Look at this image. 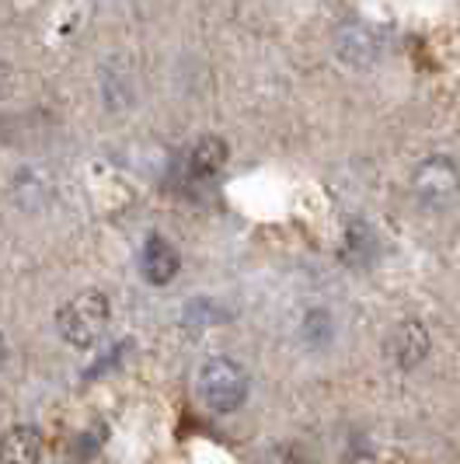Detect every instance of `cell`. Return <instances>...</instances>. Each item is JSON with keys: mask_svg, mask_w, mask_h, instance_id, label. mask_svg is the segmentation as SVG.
I'll list each match as a JSON object with an SVG mask.
<instances>
[{"mask_svg": "<svg viewBox=\"0 0 460 464\" xmlns=\"http://www.w3.org/2000/svg\"><path fill=\"white\" fill-rule=\"evenodd\" d=\"M248 371L227 356H213L199 367V398L213 412H237L248 398Z\"/></svg>", "mask_w": 460, "mask_h": 464, "instance_id": "7a4b0ae2", "label": "cell"}, {"mask_svg": "<svg viewBox=\"0 0 460 464\" xmlns=\"http://www.w3.org/2000/svg\"><path fill=\"white\" fill-rule=\"evenodd\" d=\"M4 360H7V343H4V335H0V367H4Z\"/></svg>", "mask_w": 460, "mask_h": 464, "instance_id": "30bf717a", "label": "cell"}, {"mask_svg": "<svg viewBox=\"0 0 460 464\" xmlns=\"http://www.w3.org/2000/svg\"><path fill=\"white\" fill-rule=\"evenodd\" d=\"M391 356L401 371H415L429 356V332L418 322H401L391 335Z\"/></svg>", "mask_w": 460, "mask_h": 464, "instance_id": "5b68a950", "label": "cell"}, {"mask_svg": "<svg viewBox=\"0 0 460 464\" xmlns=\"http://www.w3.org/2000/svg\"><path fill=\"white\" fill-rule=\"evenodd\" d=\"M224 161H227V143L220 137H203L185 158V175L188 179H209L224 168Z\"/></svg>", "mask_w": 460, "mask_h": 464, "instance_id": "ba28073f", "label": "cell"}, {"mask_svg": "<svg viewBox=\"0 0 460 464\" xmlns=\"http://www.w3.org/2000/svg\"><path fill=\"white\" fill-rule=\"evenodd\" d=\"M331 335H335V325H331V314L328 311H311L307 318H303V343L314 349H321L331 343Z\"/></svg>", "mask_w": 460, "mask_h": 464, "instance_id": "9c48e42d", "label": "cell"}, {"mask_svg": "<svg viewBox=\"0 0 460 464\" xmlns=\"http://www.w3.org/2000/svg\"><path fill=\"white\" fill-rule=\"evenodd\" d=\"M43 437L35 426H11L0 437V464H39Z\"/></svg>", "mask_w": 460, "mask_h": 464, "instance_id": "52a82bcc", "label": "cell"}, {"mask_svg": "<svg viewBox=\"0 0 460 464\" xmlns=\"http://www.w3.org/2000/svg\"><path fill=\"white\" fill-rule=\"evenodd\" d=\"M109 314H112L109 297H105V294H98V290H84V294L70 297V301L60 307V314H56V328H60V335L67 339L70 346L88 349L105 335V328H109Z\"/></svg>", "mask_w": 460, "mask_h": 464, "instance_id": "6da1fadb", "label": "cell"}, {"mask_svg": "<svg viewBox=\"0 0 460 464\" xmlns=\"http://www.w3.org/2000/svg\"><path fill=\"white\" fill-rule=\"evenodd\" d=\"M339 56L349 67H369L380 56V39L367 24H345L339 32Z\"/></svg>", "mask_w": 460, "mask_h": 464, "instance_id": "8992f818", "label": "cell"}, {"mask_svg": "<svg viewBox=\"0 0 460 464\" xmlns=\"http://www.w3.org/2000/svg\"><path fill=\"white\" fill-rule=\"evenodd\" d=\"M460 188V171L450 158H429L415 168L412 192L422 207H446Z\"/></svg>", "mask_w": 460, "mask_h": 464, "instance_id": "3957f363", "label": "cell"}, {"mask_svg": "<svg viewBox=\"0 0 460 464\" xmlns=\"http://www.w3.org/2000/svg\"><path fill=\"white\" fill-rule=\"evenodd\" d=\"M178 266H182L178 248H175L168 237L150 234V237L143 241V248H139V273H143L147 283H154V286L171 283V279L178 276Z\"/></svg>", "mask_w": 460, "mask_h": 464, "instance_id": "277c9868", "label": "cell"}]
</instances>
